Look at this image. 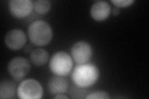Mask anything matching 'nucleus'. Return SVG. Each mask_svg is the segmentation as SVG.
<instances>
[{
    "mask_svg": "<svg viewBox=\"0 0 149 99\" xmlns=\"http://www.w3.org/2000/svg\"><path fill=\"white\" fill-rule=\"evenodd\" d=\"M54 98H68V97L62 93H59L57 94V96L54 97Z\"/></svg>",
    "mask_w": 149,
    "mask_h": 99,
    "instance_id": "16",
    "label": "nucleus"
},
{
    "mask_svg": "<svg viewBox=\"0 0 149 99\" xmlns=\"http://www.w3.org/2000/svg\"><path fill=\"white\" fill-rule=\"evenodd\" d=\"M30 69L31 65L29 61L24 57L13 58L8 66L9 73L16 80L24 78L30 71Z\"/></svg>",
    "mask_w": 149,
    "mask_h": 99,
    "instance_id": "5",
    "label": "nucleus"
},
{
    "mask_svg": "<svg viewBox=\"0 0 149 99\" xmlns=\"http://www.w3.org/2000/svg\"><path fill=\"white\" fill-rule=\"evenodd\" d=\"M86 98L89 99H108L110 98L109 94L105 91H96L91 92L86 97Z\"/></svg>",
    "mask_w": 149,
    "mask_h": 99,
    "instance_id": "14",
    "label": "nucleus"
},
{
    "mask_svg": "<svg viewBox=\"0 0 149 99\" xmlns=\"http://www.w3.org/2000/svg\"><path fill=\"white\" fill-rule=\"evenodd\" d=\"M28 35L32 44L37 46H45L49 44L53 37V32L49 23L36 21L28 28Z\"/></svg>",
    "mask_w": 149,
    "mask_h": 99,
    "instance_id": "2",
    "label": "nucleus"
},
{
    "mask_svg": "<svg viewBox=\"0 0 149 99\" xmlns=\"http://www.w3.org/2000/svg\"><path fill=\"white\" fill-rule=\"evenodd\" d=\"M8 7L13 16L21 19L27 17L32 12L33 4L31 0H12L9 1Z\"/></svg>",
    "mask_w": 149,
    "mask_h": 99,
    "instance_id": "7",
    "label": "nucleus"
},
{
    "mask_svg": "<svg viewBox=\"0 0 149 99\" xmlns=\"http://www.w3.org/2000/svg\"><path fill=\"white\" fill-rule=\"evenodd\" d=\"M49 68L51 71L57 76H67L73 68L71 56L65 51L56 52L50 58Z\"/></svg>",
    "mask_w": 149,
    "mask_h": 99,
    "instance_id": "3",
    "label": "nucleus"
},
{
    "mask_svg": "<svg viewBox=\"0 0 149 99\" xmlns=\"http://www.w3.org/2000/svg\"><path fill=\"white\" fill-rule=\"evenodd\" d=\"M100 76V71L96 65L91 63L80 64L74 67L72 79L78 87L87 88L93 86Z\"/></svg>",
    "mask_w": 149,
    "mask_h": 99,
    "instance_id": "1",
    "label": "nucleus"
},
{
    "mask_svg": "<svg viewBox=\"0 0 149 99\" xmlns=\"http://www.w3.org/2000/svg\"><path fill=\"white\" fill-rule=\"evenodd\" d=\"M4 42L9 48L13 50H18L25 45L26 35L21 29H12L6 34Z\"/></svg>",
    "mask_w": 149,
    "mask_h": 99,
    "instance_id": "8",
    "label": "nucleus"
},
{
    "mask_svg": "<svg viewBox=\"0 0 149 99\" xmlns=\"http://www.w3.org/2000/svg\"><path fill=\"white\" fill-rule=\"evenodd\" d=\"M111 2L118 8H125L131 5L134 1L133 0H112Z\"/></svg>",
    "mask_w": 149,
    "mask_h": 99,
    "instance_id": "15",
    "label": "nucleus"
},
{
    "mask_svg": "<svg viewBox=\"0 0 149 99\" xmlns=\"http://www.w3.org/2000/svg\"><path fill=\"white\" fill-rule=\"evenodd\" d=\"M111 6L109 4L104 1H100L93 4L90 9V15L93 19L96 21L106 20L109 16Z\"/></svg>",
    "mask_w": 149,
    "mask_h": 99,
    "instance_id": "9",
    "label": "nucleus"
},
{
    "mask_svg": "<svg viewBox=\"0 0 149 99\" xmlns=\"http://www.w3.org/2000/svg\"><path fill=\"white\" fill-rule=\"evenodd\" d=\"M16 92V86L13 82L3 81L0 84V98H13Z\"/></svg>",
    "mask_w": 149,
    "mask_h": 99,
    "instance_id": "12",
    "label": "nucleus"
},
{
    "mask_svg": "<svg viewBox=\"0 0 149 99\" xmlns=\"http://www.w3.org/2000/svg\"><path fill=\"white\" fill-rule=\"evenodd\" d=\"M119 13H120V11H119V9L118 7L116 8H114L113 14H114V16H118Z\"/></svg>",
    "mask_w": 149,
    "mask_h": 99,
    "instance_id": "17",
    "label": "nucleus"
},
{
    "mask_svg": "<svg viewBox=\"0 0 149 99\" xmlns=\"http://www.w3.org/2000/svg\"><path fill=\"white\" fill-rule=\"evenodd\" d=\"M68 82L66 79L61 76H54L51 78L48 82V90L52 94L63 93L67 91Z\"/></svg>",
    "mask_w": 149,
    "mask_h": 99,
    "instance_id": "10",
    "label": "nucleus"
},
{
    "mask_svg": "<svg viewBox=\"0 0 149 99\" xmlns=\"http://www.w3.org/2000/svg\"><path fill=\"white\" fill-rule=\"evenodd\" d=\"M74 61L78 64L86 63L91 58L93 50L91 45L85 41H80L74 44L71 50Z\"/></svg>",
    "mask_w": 149,
    "mask_h": 99,
    "instance_id": "6",
    "label": "nucleus"
},
{
    "mask_svg": "<svg viewBox=\"0 0 149 99\" xmlns=\"http://www.w3.org/2000/svg\"><path fill=\"white\" fill-rule=\"evenodd\" d=\"M31 62L36 66H42L45 64L49 60V53L45 50L37 48L32 50L30 55Z\"/></svg>",
    "mask_w": 149,
    "mask_h": 99,
    "instance_id": "11",
    "label": "nucleus"
},
{
    "mask_svg": "<svg viewBox=\"0 0 149 99\" xmlns=\"http://www.w3.org/2000/svg\"><path fill=\"white\" fill-rule=\"evenodd\" d=\"M17 94L21 99H39L43 96V89L36 79H28L19 85Z\"/></svg>",
    "mask_w": 149,
    "mask_h": 99,
    "instance_id": "4",
    "label": "nucleus"
},
{
    "mask_svg": "<svg viewBox=\"0 0 149 99\" xmlns=\"http://www.w3.org/2000/svg\"><path fill=\"white\" fill-rule=\"evenodd\" d=\"M35 11L40 15L47 12L50 9V3L47 0H37L34 3Z\"/></svg>",
    "mask_w": 149,
    "mask_h": 99,
    "instance_id": "13",
    "label": "nucleus"
}]
</instances>
